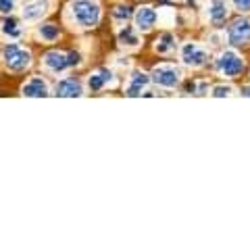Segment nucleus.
I'll list each match as a JSON object with an SVG mask.
<instances>
[{"label": "nucleus", "instance_id": "obj_1", "mask_svg": "<svg viewBox=\"0 0 250 250\" xmlns=\"http://www.w3.org/2000/svg\"><path fill=\"white\" fill-rule=\"evenodd\" d=\"M71 13L82 27H96L100 23V17H103L98 2H94V0H73Z\"/></svg>", "mask_w": 250, "mask_h": 250}, {"label": "nucleus", "instance_id": "obj_2", "mask_svg": "<svg viewBox=\"0 0 250 250\" xmlns=\"http://www.w3.org/2000/svg\"><path fill=\"white\" fill-rule=\"evenodd\" d=\"M2 62L11 71H25L31 65V52L19 44H9L2 48Z\"/></svg>", "mask_w": 250, "mask_h": 250}, {"label": "nucleus", "instance_id": "obj_3", "mask_svg": "<svg viewBox=\"0 0 250 250\" xmlns=\"http://www.w3.org/2000/svg\"><path fill=\"white\" fill-rule=\"evenodd\" d=\"M215 67H217V71L225 77H238L244 71V59H242L236 50H225L219 54Z\"/></svg>", "mask_w": 250, "mask_h": 250}, {"label": "nucleus", "instance_id": "obj_4", "mask_svg": "<svg viewBox=\"0 0 250 250\" xmlns=\"http://www.w3.org/2000/svg\"><path fill=\"white\" fill-rule=\"evenodd\" d=\"M150 80L156 83V85H163V88H175V85L179 83V80H182V73H179L177 67H171V65H161L156 67Z\"/></svg>", "mask_w": 250, "mask_h": 250}, {"label": "nucleus", "instance_id": "obj_5", "mask_svg": "<svg viewBox=\"0 0 250 250\" xmlns=\"http://www.w3.org/2000/svg\"><path fill=\"white\" fill-rule=\"evenodd\" d=\"M182 61H184V65H188V67L200 69V67L207 65L208 54H207V50H202L200 46L190 42V44H186L184 48H182Z\"/></svg>", "mask_w": 250, "mask_h": 250}, {"label": "nucleus", "instance_id": "obj_6", "mask_svg": "<svg viewBox=\"0 0 250 250\" xmlns=\"http://www.w3.org/2000/svg\"><path fill=\"white\" fill-rule=\"evenodd\" d=\"M228 38L233 46H246L250 44V19L233 21L228 29Z\"/></svg>", "mask_w": 250, "mask_h": 250}, {"label": "nucleus", "instance_id": "obj_7", "mask_svg": "<svg viewBox=\"0 0 250 250\" xmlns=\"http://www.w3.org/2000/svg\"><path fill=\"white\" fill-rule=\"evenodd\" d=\"M46 13H48V0H27L21 11L25 21H38V19H42Z\"/></svg>", "mask_w": 250, "mask_h": 250}, {"label": "nucleus", "instance_id": "obj_8", "mask_svg": "<svg viewBox=\"0 0 250 250\" xmlns=\"http://www.w3.org/2000/svg\"><path fill=\"white\" fill-rule=\"evenodd\" d=\"M44 65L48 67L52 73H61V71H65V69L71 67V65H69V54L59 52V50H50V52H46V57H44Z\"/></svg>", "mask_w": 250, "mask_h": 250}, {"label": "nucleus", "instance_id": "obj_9", "mask_svg": "<svg viewBox=\"0 0 250 250\" xmlns=\"http://www.w3.org/2000/svg\"><path fill=\"white\" fill-rule=\"evenodd\" d=\"M148 83H150V75H146L142 71H134L129 75V83H127L125 94H127V96H140V94L148 88Z\"/></svg>", "mask_w": 250, "mask_h": 250}, {"label": "nucleus", "instance_id": "obj_10", "mask_svg": "<svg viewBox=\"0 0 250 250\" xmlns=\"http://www.w3.org/2000/svg\"><path fill=\"white\" fill-rule=\"evenodd\" d=\"M115 83V77L111 69H100L98 73H94L88 77V88L90 92H100L104 85H113Z\"/></svg>", "mask_w": 250, "mask_h": 250}, {"label": "nucleus", "instance_id": "obj_11", "mask_svg": "<svg viewBox=\"0 0 250 250\" xmlns=\"http://www.w3.org/2000/svg\"><path fill=\"white\" fill-rule=\"evenodd\" d=\"M23 96L27 98H44L48 96V83L42 77H31V80L23 85Z\"/></svg>", "mask_w": 250, "mask_h": 250}, {"label": "nucleus", "instance_id": "obj_12", "mask_svg": "<svg viewBox=\"0 0 250 250\" xmlns=\"http://www.w3.org/2000/svg\"><path fill=\"white\" fill-rule=\"evenodd\" d=\"M156 23V13L152 6H140L136 13V27L140 31H150Z\"/></svg>", "mask_w": 250, "mask_h": 250}, {"label": "nucleus", "instance_id": "obj_13", "mask_svg": "<svg viewBox=\"0 0 250 250\" xmlns=\"http://www.w3.org/2000/svg\"><path fill=\"white\" fill-rule=\"evenodd\" d=\"M82 83L77 80H62L57 83L54 88V94L61 98H75V96H82Z\"/></svg>", "mask_w": 250, "mask_h": 250}, {"label": "nucleus", "instance_id": "obj_14", "mask_svg": "<svg viewBox=\"0 0 250 250\" xmlns=\"http://www.w3.org/2000/svg\"><path fill=\"white\" fill-rule=\"evenodd\" d=\"M208 17L210 21H213V25H223L225 19H228V6H225L223 2H215V4H210V9H208Z\"/></svg>", "mask_w": 250, "mask_h": 250}, {"label": "nucleus", "instance_id": "obj_15", "mask_svg": "<svg viewBox=\"0 0 250 250\" xmlns=\"http://www.w3.org/2000/svg\"><path fill=\"white\" fill-rule=\"evenodd\" d=\"M0 31L6 36V38H13V40H17V38H21V25H19V21L17 19H4L2 21V25H0Z\"/></svg>", "mask_w": 250, "mask_h": 250}, {"label": "nucleus", "instance_id": "obj_16", "mask_svg": "<svg viewBox=\"0 0 250 250\" xmlns=\"http://www.w3.org/2000/svg\"><path fill=\"white\" fill-rule=\"evenodd\" d=\"M119 44L125 46V48H136V46L140 44V38L131 27H123L119 31Z\"/></svg>", "mask_w": 250, "mask_h": 250}, {"label": "nucleus", "instance_id": "obj_17", "mask_svg": "<svg viewBox=\"0 0 250 250\" xmlns=\"http://www.w3.org/2000/svg\"><path fill=\"white\" fill-rule=\"evenodd\" d=\"M156 52H161V54H167L175 48V36H171V34H163L159 40H156Z\"/></svg>", "mask_w": 250, "mask_h": 250}, {"label": "nucleus", "instance_id": "obj_18", "mask_svg": "<svg viewBox=\"0 0 250 250\" xmlns=\"http://www.w3.org/2000/svg\"><path fill=\"white\" fill-rule=\"evenodd\" d=\"M38 34H40V38H44L46 42H54L59 38V27L54 25V23H44V25L38 27Z\"/></svg>", "mask_w": 250, "mask_h": 250}, {"label": "nucleus", "instance_id": "obj_19", "mask_svg": "<svg viewBox=\"0 0 250 250\" xmlns=\"http://www.w3.org/2000/svg\"><path fill=\"white\" fill-rule=\"evenodd\" d=\"M131 15H134V11H131L129 4H119V6H115V11H113L115 21H121V23L131 19Z\"/></svg>", "mask_w": 250, "mask_h": 250}, {"label": "nucleus", "instance_id": "obj_20", "mask_svg": "<svg viewBox=\"0 0 250 250\" xmlns=\"http://www.w3.org/2000/svg\"><path fill=\"white\" fill-rule=\"evenodd\" d=\"M231 92H233L231 85H217V88L213 90V96L215 98H225V96H229Z\"/></svg>", "mask_w": 250, "mask_h": 250}, {"label": "nucleus", "instance_id": "obj_21", "mask_svg": "<svg viewBox=\"0 0 250 250\" xmlns=\"http://www.w3.org/2000/svg\"><path fill=\"white\" fill-rule=\"evenodd\" d=\"M15 9V0H0V13L2 15H11Z\"/></svg>", "mask_w": 250, "mask_h": 250}, {"label": "nucleus", "instance_id": "obj_22", "mask_svg": "<svg viewBox=\"0 0 250 250\" xmlns=\"http://www.w3.org/2000/svg\"><path fill=\"white\" fill-rule=\"evenodd\" d=\"M233 6L240 13H250V0H233Z\"/></svg>", "mask_w": 250, "mask_h": 250}, {"label": "nucleus", "instance_id": "obj_23", "mask_svg": "<svg viewBox=\"0 0 250 250\" xmlns=\"http://www.w3.org/2000/svg\"><path fill=\"white\" fill-rule=\"evenodd\" d=\"M82 62V54L80 52H69V65L75 67V65H80Z\"/></svg>", "mask_w": 250, "mask_h": 250}, {"label": "nucleus", "instance_id": "obj_24", "mask_svg": "<svg viewBox=\"0 0 250 250\" xmlns=\"http://www.w3.org/2000/svg\"><path fill=\"white\" fill-rule=\"evenodd\" d=\"M242 96H248V98H250V85H246V88H242Z\"/></svg>", "mask_w": 250, "mask_h": 250}]
</instances>
